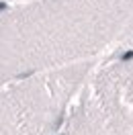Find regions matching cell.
<instances>
[{
  "mask_svg": "<svg viewBox=\"0 0 133 135\" xmlns=\"http://www.w3.org/2000/svg\"><path fill=\"white\" fill-rule=\"evenodd\" d=\"M133 15V0H23L0 6V86L94 61Z\"/></svg>",
  "mask_w": 133,
  "mask_h": 135,
  "instance_id": "1",
  "label": "cell"
},
{
  "mask_svg": "<svg viewBox=\"0 0 133 135\" xmlns=\"http://www.w3.org/2000/svg\"><path fill=\"white\" fill-rule=\"evenodd\" d=\"M53 135H133V53L92 66Z\"/></svg>",
  "mask_w": 133,
  "mask_h": 135,
  "instance_id": "2",
  "label": "cell"
},
{
  "mask_svg": "<svg viewBox=\"0 0 133 135\" xmlns=\"http://www.w3.org/2000/svg\"><path fill=\"white\" fill-rule=\"evenodd\" d=\"M94 61L0 86V135H53Z\"/></svg>",
  "mask_w": 133,
  "mask_h": 135,
  "instance_id": "3",
  "label": "cell"
},
{
  "mask_svg": "<svg viewBox=\"0 0 133 135\" xmlns=\"http://www.w3.org/2000/svg\"><path fill=\"white\" fill-rule=\"evenodd\" d=\"M108 53H133V15L131 18L125 23L121 33L117 35L115 43L111 45Z\"/></svg>",
  "mask_w": 133,
  "mask_h": 135,
  "instance_id": "4",
  "label": "cell"
}]
</instances>
